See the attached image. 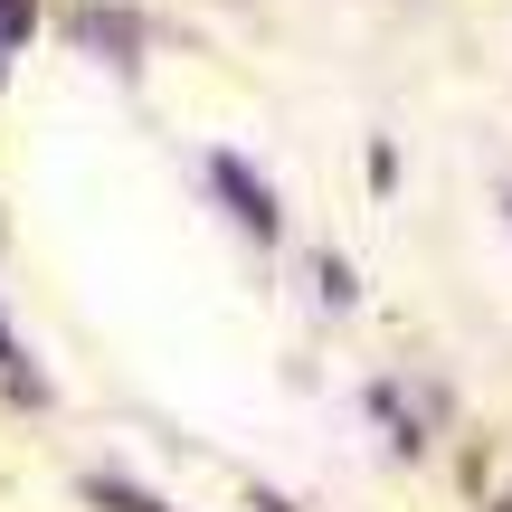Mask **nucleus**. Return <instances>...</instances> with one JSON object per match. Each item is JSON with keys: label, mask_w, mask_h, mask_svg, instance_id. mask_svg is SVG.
<instances>
[{"label": "nucleus", "mask_w": 512, "mask_h": 512, "mask_svg": "<svg viewBox=\"0 0 512 512\" xmlns=\"http://www.w3.org/2000/svg\"><path fill=\"white\" fill-rule=\"evenodd\" d=\"M105 503L114 512H162V503H143V494H114V484H105Z\"/></svg>", "instance_id": "nucleus-1"}]
</instances>
